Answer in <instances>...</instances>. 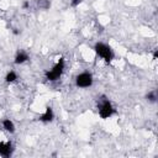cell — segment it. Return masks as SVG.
Wrapping results in <instances>:
<instances>
[{"mask_svg":"<svg viewBox=\"0 0 158 158\" xmlns=\"http://www.w3.org/2000/svg\"><path fill=\"white\" fill-rule=\"evenodd\" d=\"M94 51H95V53H96L101 59H104L106 63H110V62L114 59V51H112V48H111L109 44L104 43V42H98V43H95Z\"/></svg>","mask_w":158,"mask_h":158,"instance_id":"cell-1","label":"cell"},{"mask_svg":"<svg viewBox=\"0 0 158 158\" xmlns=\"http://www.w3.org/2000/svg\"><path fill=\"white\" fill-rule=\"evenodd\" d=\"M98 112H99V116L101 118H109L111 117L114 114H115V109L111 104V101L102 96L100 100H99V104H98Z\"/></svg>","mask_w":158,"mask_h":158,"instance_id":"cell-2","label":"cell"},{"mask_svg":"<svg viewBox=\"0 0 158 158\" xmlns=\"http://www.w3.org/2000/svg\"><path fill=\"white\" fill-rule=\"evenodd\" d=\"M63 72H64V58H59L58 62L53 65V68L46 72V79L49 81H57L60 79Z\"/></svg>","mask_w":158,"mask_h":158,"instance_id":"cell-3","label":"cell"},{"mask_svg":"<svg viewBox=\"0 0 158 158\" xmlns=\"http://www.w3.org/2000/svg\"><path fill=\"white\" fill-rule=\"evenodd\" d=\"M93 81H94L93 75L89 72H83L75 77V85L78 88H83V89L89 88L93 85Z\"/></svg>","mask_w":158,"mask_h":158,"instance_id":"cell-4","label":"cell"},{"mask_svg":"<svg viewBox=\"0 0 158 158\" xmlns=\"http://www.w3.org/2000/svg\"><path fill=\"white\" fill-rule=\"evenodd\" d=\"M53 118H54V112H53L52 106H46L44 112L38 117V120H40L41 122H44V123H47V122H52Z\"/></svg>","mask_w":158,"mask_h":158,"instance_id":"cell-5","label":"cell"},{"mask_svg":"<svg viewBox=\"0 0 158 158\" xmlns=\"http://www.w3.org/2000/svg\"><path fill=\"white\" fill-rule=\"evenodd\" d=\"M12 152H14V148L10 142H0V156L10 157Z\"/></svg>","mask_w":158,"mask_h":158,"instance_id":"cell-6","label":"cell"},{"mask_svg":"<svg viewBox=\"0 0 158 158\" xmlns=\"http://www.w3.org/2000/svg\"><path fill=\"white\" fill-rule=\"evenodd\" d=\"M30 59V56L27 54V52L25 51H19L14 58V63L15 64H23L25 62H27Z\"/></svg>","mask_w":158,"mask_h":158,"instance_id":"cell-7","label":"cell"},{"mask_svg":"<svg viewBox=\"0 0 158 158\" xmlns=\"http://www.w3.org/2000/svg\"><path fill=\"white\" fill-rule=\"evenodd\" d=\"M1 125H2V128L6 132H9V133H14L15 132V123L10 118H4L2 122H1Z\"/></svg>","mask_w":158,"mask_h":158,"instance_id":"cell-8","label":"cell"},{"mask_svg":"<svg viewBox=\"0 0 158 158\" xmlns=\"http://www.w3.org/2000/svg\"><path fill=\"white\" fill-rule=\"evenodd\" d=\"M16 79H17V74H16L14 70L7 72V74L5 75V81H6V83H14Z\"/></svg>","mask_w":158,"mask_h":158,"instance_id":"cell-9","label":"cell"},{"mask_svg":"<svg viewBox=\"0 0 158 158\" xmlns=\"http://www.w3.org/2000/svg\"><path fill=\"white\" fill-rule=\"evenodd\" d=\"M146 100H147L148 102H156V101H157V91H156V90L149 91V93L146 95Z\"/></svg>","mask_w":158,"mask_h":158,"instance_id":"cell-10","label":"cell"},{"mask_svg":"<svg viewBox=\"0 0 158 158\" xmlns=\"http://www.w3.org/2000/svg\"><path fill=\"white\" fill-rule=\"evenodd\" d=\"M37 4H38V6H40L41 9H44V10H47V9L51 6V2H49L48 0H38Z\"/></svg>","mask_w":158,"mask_h":158,"instance_id":"cell-11","label":"cell"},{"mask_svg":"<svg viewBox=\"0 0 158 158\" xmlns=\"http://www.w3.org/2000/svg\"><path fill=\"white\" fill-rule=\"evenodd\" d=\"M80 2H81V0H72V1H70V5H72L73 7H75V6H78Z\"/></svg>","mask_w":158,"mask_h":158,"instance_id":"cell-12","label":"cell"},{"mask_svg":"<svg viewBox=\"0 0 158 158\" xmlns=\"http://www.w3.org/2000/svg\"><path fill=\"white\" fill-rule=\"evenodd\" d=\"M28 6H30V2H28V1H25V2L22 4V7H23V9H27Z\"/></svg>","mask_w":158,"mask_h":158,"instance_id":"cell-13","label":"cell"},{"mask_svg":"<svg viewBox=\"0 0 158 158\" xmlns=\"http://www.w3.org/2000/svg\"><path fill=\"white\" fill-rule=\"evenodd\" d=\"M157 57H158V49H154V52H153V58L157 59Z\"/></svg>","mask_w":158,"mask_h":158,"instance_id":"cell-14","label":"cell"}]
</instances>
